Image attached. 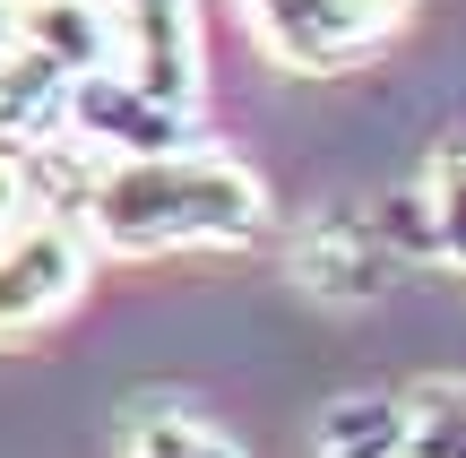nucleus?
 <instances>
[{
  "mask_svg": "<svg viewBox=\"0 0 466 458\" xmlns=\"http://www.w3.org/2000/svg\"><path fill=\"white\" fill-rule=\"evenodd\" d=\"M17 44L61 78H96V69H113V0H26Z\"/></svg>",
  "mask_w": 466,
  "mask_h": 458,
  "instance_id": "nucleus-7",
  "label": "nucleus"
},
{
  "mask_svg": "<svg viewBox=\"0 0 466 458\" xmlns=\"http://www.w3.org/2000/svg\"><path fill=\"white\" fill-rule=\"evenodd\" d=\"M78 225L104 260H190V251H250L277 234V190L225 138H182L165 156L96 165L78 190Z\"/></svg>",
  "mask_w": 466,
  "mask_h": 458,
  "instance_id": "nucleus-1",
  "label": "nucleus"
},
{
  "mask_svg": "<svg viewBox=\"0 0 466 458\" xmlns=\"http://www.w3.org/2000/svg\"><path fill=\"white\" fill-rule=\"evenodd\" d=\"M242 35L294 78L363 69L415 26V0H233Z\"/></svg>",
  "mask_w": 466,
  "mask_h": 458,
  "instance_id": "nucleus-2",
  "label": "nucleus"
},
{
  "mask_svg": "<svg viewBox=\"0 0 466 458\" xmlns=\"http://www.w3.org/2000/svg\"><path fill=\"white\" fill-rule=\"evenodd\" d=\"M423 217H432V260L441 269H466V138H450V148L423 165Z\"/></svg>",
  "mask_w": 466,
  "mask_h": 458,
  "instance_id": "nucleus-11",
  "label": "nucleus"
},
{
  "mask_svg": "<svg viewBox=\"0 0 466 458\" xmlns=\"http://www.w3.org/2000/svg\"><path fill=\"white\" fill-rule=\"evenodd\" d=\"M398 398H406V458H466V381L458 372H432Z\"/></svg>",
  "mask_w": 466,
  "mask_h": 458,
  "instance_id": "nucleus-10",
  "label": "nucleus"
},
{
  "mask_svg": "<svg viewBox=\"0 0 466 458\" xmlns=\"http://www.w3.org/2000/svg\"><path fill=\"white\" fill-rule=\"evenodd\" d=\"M69 148H86L96 165H121V156H165L182 148L190 113H173V104H156L147 87H130L121 69H96V78H78V96H69Z\"/></svg>",
  "mask_w": 466,
  "mask_h": 458,
  "instance_id": "nucleus-6",
  "label": "nucleus"
},
{
  "mask_svg": "<svg viewBox=\"0 0 466 458\" xmlns=\"http://www.w3.org/2000/svg\"><path fill=\"white\" fill-rule=\"evenodd\" d=\"M96 234H86L69 208H35V217H17L9 234H0V346H26L44 338L52 321H69V311L86 303V286H96Z\"/></svg>",
  "mask_w": 466,
  "mask_h": 458,
  "instance_id": "nucleus-3",
  "label": "nucleus"
},
{
  "mask_svg": "<svg viewBox=\"0 0 466 458\" xmlns=\"http://www.w3.org/2000/svg\"><path fill=\"white\" fill-rule=\"evenodd\" d=\"M121 458H250V450L233 424H217L190 398H138L121 415Z\"/></svg>",
  "mask_w": 466,
  "mask_h": 458,
  "instance_id": "nucleus-8",
  "label": "nucleus"
},
{
  "mask_svg": "<svg viewBox=\"0 0 466 458\" xmlns=\"http://www.w3.org/2000/svg\"><path fill=\"white\" fill-rule=\"evenodd\" d=\"M113 69L156 104L199 121L208 104V17L199 0H113Z\"/></svg>",
  "mask_w": 466,
  "mask_h": 458,
  "instance_id": "nucleus-5",
  "label": "nucleus"
},
{
  "mask_svg": "<svg viewBox=\"0 0 466 458\" xmlns=\"http://www.w3.org/2000/svg\"><path fill=\"white\" fill-rule=\"evenodd\" d=\"M285 277H294L311 303H329V311H363V303L389 294L398 251H389L371 208L329 199V208H302L294 217V234H285Z\"/></svg>",
  "mask_w": 466,
  "mask_h": 458,
  "instance_id": "nucleus-4",
  "label": "nucleus"
},
{
  "mask_svg": "<svg viewBox=\"0 0 466 458\" xmlns=\"http://www.w3.org/2000/svg\"><path fill=\"white\" fill-rule=\"evenodd\" d=\"M319 458H406V398L389 390H354L319 407Z\"/></svg>",
  "mask_w": 466,
  "mask_h": 458,
  "instance_id": "nucleus-9",
  "label": "nucleus"
},
{
  "mask_svg": "<svg viewBox=\"0 0 466 458\" xmlns=\"http://www.w3.org/2000/svg\"><path fill=\"white\" fill-rule=\"evenodd\" d=\"M17 9H26V0H0V52L17 44Z\"/></svg>",
  "mask_w": 466,
  "mask_h": 458,
  "instance_id": "nucleus-13",
  "label": "nucleus"
},
{
  "mask_svg": "<svg viewBox=\"0 0 466 458\" xmlns=\"http://www.w3.org/2000/svg\"><path fill=\"white\" fill-rule=\"evenodd\" d=\"M44 208V182H35V148H0V234H9L17 217H35Z\"/></svg>",
  "mask_w": 466,
  "mask_h": 458,
  "instance_id": "nucleus-12",
  "label": "nucleus"
}]
</instances>
